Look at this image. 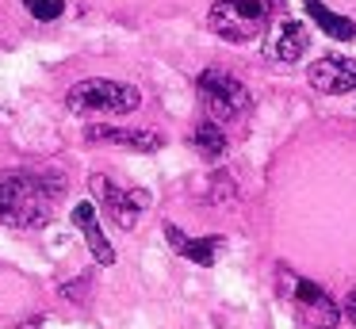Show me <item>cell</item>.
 I'll use <instances>...</instances> for the list:
<instances>
[{"label":"cell","instance_id":"1","mask_svg":"<svg viewBox=\"0 0 356 329\" xmlns=\"http://www.w3.org/2000/svg\"><path fill=\"white\" fill-rule=\"evenodd\" d=\"M65 188L70 184L58 168H4L0 172V222L16 230L47 226Z\"/></svg>","mask_w":356,"mask_h":329},{"label":"cell","instance_id":"2","mask_svg":"<svg viewBox=\"0 0 356 329\" xmlns=\"http://www.w3.org/2000/svg\"><path fill=\"white\" fill-rule=\"evenodd\" d=\"M280 4L284 0H215L207 12V27L222 42H249L272 27Z\"/></svg>","mask_w":356,"mask_h":329},{"label":"cell","instance_id":"3","mask_svg":"<svg viewBox=\"0 0 356 329\" xmlns=\"http://www.w3.org/2000/svg\"><path fill=\"white\" fill-rule=\"evenodd\" d=\"M142 104V92L127 81L111 77H88L65 92V107L73 115H127Z\"/></svg>","mask_w":356,"mask_h":329},{"label":"cell","instance_id":"4","mask_svg":"<svg viewBox=\"0 0 356 329\" xmlns=\"http://www.w3.org/2000/svg\"><path fill=\"white\" fill-rule=\"evenodd\" d=\"M280 295L299 310L307 329H337L341 321V306L325 295V287H318L307 275H295L287 268H280Z\"/></svg>","mask_w":356,"mask_h":329},{"label":"cell","instance_id":"5","mask_svg":"<svg viewBox=\"0 0 356 329\" xmlns=\"http://www.w3.org/2000/svg\"><path fill=\"white\" fill-rule=\"evenodd\" d=\"M195 92H200V99H203L207 119L222 122V127L234 119H241V115L249 111V104H253L245 84H241L238 77L222 73V69H203V73L195 77Z\"/></svg>","mask_w":356,"mask_h":329},{"label":"cell","instance_id":"6","mask_svg":"<svg viewBox=\"0 0 356 329\" xmlns=\"http://www.w3.org/2000/svg\"><path fill=\"white\" fill-rule=\"evenodd\" d=\"M88 188H92L96 203H100V211L108 214L111 222H115L119 230H134V222H138V214L149 207V191H138V188H119L115 180H108V176L96 172L92 180H88Z\"/></svg>","mask_w":356,"mask_h":329},{"label":"cell","instance_id":"7","mask_svg":"<svg viewBox=\"0 0 356 329\" xmlns=\"http://www.w3.org/2000/svg\"><path fill=\"white\" fill-rule=\"evenodd\" d=\"M307 50H310V31L302 19H272V27L264 31V58L268 61L295 65Z\"/></svg>","mask_w":356,"mask_h":329},{"label":"cell","instance_id":"8","mask_svg":"<svg viewBox=\"0 0 356 329\" xmlns=\"http://www.w3.org/2000/svg\"><path fill=\"white\" fill-rule=\"evenodd\" d=\"M307 81H310V88L325 92V96L356 92V58H341V54L318 58L314 65L307 69Z\"/></svg>","mask_w":356,"mask_h":329},{"label":"cell","instance_id":"9","mask_svg":"<svg viewBox=\"0 0 356 329\" xmlns=\"http://www.w3.org/2000/svg\"><path fill=\"white\" fill-rule=\"evenodd\" d=\"M85 138L96 145H123V150L134 153H154L165 145V138L157 130H127V127H111V122H92L85 130Z\"/></svg>","mask_w":356,"mask_h":329},{"label":"cell","instance_id":"10","mask_svg":"<svg viewBox=\"0 0 356 329\" xmlns=\"http://www.w3.org/2000/svg\"><path fill=\"white\" fill-rule=\"evenodd\" d=\"M165 241H169L180 257H188L192 264H203V268L215 264L218 249H222V241H218V237H188L184 230L172 226V222H165Z\"/></svg>","mask_w":356,"mask_h":329},{"label":"cell","instance_id":"11","mask_svg":"<svg viewBox=\"0 0 356 329\" xmlns=\"http://www.w3.org/2000/svg\"><path fill=\"white\" fill-rule=\"evenodd\" d=\"M73 226L85 234V245H88V252L96 257V264H115V249H111V241L104 237L92 203H77V207H73Z\"/></svg>","mask_w":356,"mask_h":329},{"label":"cell","instance_id":"12","mask_svg":"<svg viewBox=\"0 0 356 329\" xmlns=\"http://www.w3.org/2000/svg\"><path fill=\"white\" fill-rule=\"evenodd\" d=\"M302 8H307V15H310V19H314L330 38H337V42H353V38H356V23L348 19V15L325 8L322 0H302Z\"/></svg>","mask_w":356,"mask_h":329},{"label":"cell","instance_id":"13","mask_svg":"<svg viewBox=\"0 0 356 329\" xmlns=\"http://www.w3.org/2000/svg\"><path fill=\"white\" fill-rule=\"evenodd\" d=\"M192 145H195V153H200L203 161H218V157H226V150H230V138H226L222 122L203 119L200 127L192 130Z\"/></svg>","mask_w":356,"mask_h":329},{"label":"cell","instance_id":"14","mask_svg":"<svg viewBox=\"0 0 356 329\" xmlns=\"http://www.w3.org/2000/svg\"><path fill=\"white\" fill-rule=\"evenodd\" d=\"M207 195H211V203H215V207H230V203H238V180H234V176L226 172V168H218V172L211 176Z\"/></svg>","mask_w":356,"mask_h":329},{"label":"cell","instance_id":"15","mask_svg":"<svg viewBox=\"0 0 356 329\" xmlns=\"http://www.w3.org/2000/svg\"><path fill=\"white\" fill-rule=\"evenodd\" d=\"M24 8H27V12H31L39 23H54V19H62V12H65L62 0H24Z\"/></svg>","mask_w":356,"mask_h":329},{"label":"cell","instance_id":"16","mask_svg":"<svg viewBox=\"0 0 356 329\" xmlns=\"http://www.w3.org/2000/svg\"><path fill=\"white\" fill-rule=\"evenodd\" d=\"M88 287H92V280H88V275H81V280H70L62 287V295L70 298V303H85L88 298Z\"/></svg>","mask_w":356,"mask_h":329},{"label":"cell","instance_id":"17","mask_svg":"<svg viewBox=\"0 0 356 329\" xmlns=\"http://www.w3.org/2000/svg\"><path fill=\"white\" fill-rule=\"evenodd\" d=\"M345 318L353 321V329H356V287L348 291V298H345Z\"/></svg>","mask_w":356,"mask_h":329}]
</instances>
